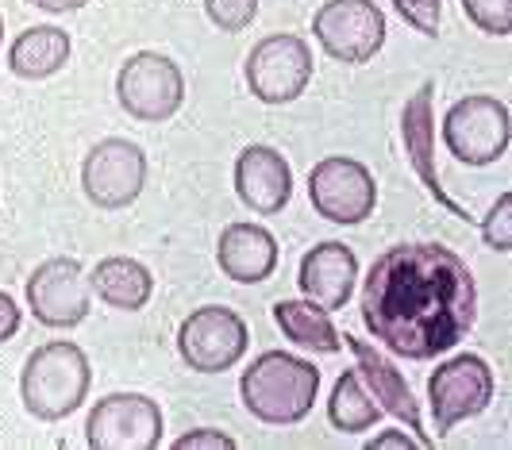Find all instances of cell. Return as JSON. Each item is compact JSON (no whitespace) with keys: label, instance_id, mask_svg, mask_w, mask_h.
Segmentation results:
<instances>
[{"label":"cell","instance_id":"4dcf8cb0","mask_svg":"<svg viewBox=\"0 0 512 450\" xmlns=\"http://www.w3.org/2000/svg\"><path fill=\"white\" fill-rule=\"evenodd\" d=\"M0 43H4V16H0Z\"/></svg>","mask_w":512,"mask_h":450},{"label":"cell","instance_id":"6da1fadb","mask_svg":"<svg viewBox=\"0 0 512 450\" xmlns=\"http://www.w3.org/2000/svg\"><path fill=\"white\" fill-rule=\"evenodd\" d=\"M474 320L478 285L451 247H389L362 281V324L397 358L432 362L459 347Z\"/></svg>","mask_w":512,"mask_h":450},{"label":"cell","instance_id":"9a60e30c","mask_svg":"<svg viewBox=\"0 0 512 450\" xmlns=\"http://www.w3.org/2000/svg\"><path fill=\"white\" fill-rule=\"evenodd\" d=\"M343 347L355 354V370H359L362 385L370 389V397L378 400V408L382 412H389V416H397L401 424L412 431V439L420 443V450L432 447V435L424 431V420H420V404H416V397H412V389L405 385V377H401V370L385 358L378 347H370L366 339H359V335H351V331H343Z\"/></svg>","mask_w":512,"mask_h":450},{"label":"cell","instance_id":"f1b7e54d","mask_svg":"<svg viewBox=\"0 0 512 450\" xmlns=\"http://www.w3.org/2000/svg\"><path fill=\"white\" fill-rule=\"evenodd\" d=\"M370 450H385V447H420L412 435H405V431H385V435H374L370 443H366Z\"/></svg>","mask_w":512,"mask_h":450},{"label":"cell","instance_id":"4fadbf2b","mask_svg":"<svg viewBox=\"0 0 512 450\" xmlns=\"http://www.w3.org/2000/svg\"><path fill=\"white\" fill-rule=\"evenodd\" d=\"M27 308L43 327H77L93 308V289L77 258H47L27 277Z\"/></svg>","mask_w":512,"mask_h":450},{"label":"cell","instance_id":"f546056e","mask_svg":"<svg viewBox=\"0 0 512 450\" xmlns=\"http://www.w3.org/2000/svg\"><path fill=\"white\" fill-rule=\"evenodd\" d=\"M31 8H43V12H77V8H85L89 0H27Z\"/></svg>","mask_w":512,"mask_h":450},{"label":"cell","instance_id":"4316f807","mask_svg":"<svg viewBox=\"0 0 512 450\" xmlns=\"http://www.w3.org/2000/svg\"><path fill=\"white\" fill-rule=\"evenodd\" d=\"M239 443L224 435V431H216V427H197V431H189V435H181L174 450H235Z\"/></svg>","mask_w":512,"mask_h":450},{"label":"cell","instance_id":"cb8c5ba5","mask_svg":"<svg viewBox=\"0 0 512 450\" xmlns=\"http://www.w3.org/2000/svg\"><path fill=\"white\" fill-rule=\"evenodd\" d=\"M205 16L220 31H247L258 16V0H205Z\"/></svg>","mask_w":512,"mask_h":450},{"label":"cell","instance_id":"9c48e42d","mask_svg":"<svg viewBox=\"0 0 512 450\" xmlns=\"http://www.w3.org/2000/svg\"><path fill=\"white\" fill-rule=\"evenodd\" d=\"M385 12L374 0H324L312 16V35L335 62L362 66L385 47Z\"/></svg>","mask_w":512,"mask_h":450},{"label":"cell","instance_id":"8992f818","mask_svg":"<svg viewBox=\"0 0 512 450\" xmlns=\"http://www.w3.org/2000/svg\"><path fill=\"white\" fill-rule=\"evenodd\" d=\"M497 397V377L482 354H455L428 377V400L436 416V439L451 435L455 424L482 416Z\"/></svg>","mask_w":512,"mask_h":450},{"label":"cell","instance_id":"603a6c76","mask_svg":"<svg viewBox=\"0 0 512 450\" xmlns=\"http://www.w3.org/2000/svg\"><path fill=\"white\" fill-rule=\"evenodd\" d=\"M462 12L486 35H512V0H462Z\"/></svg>","mask_w":512,"mask_h":450},{"label":"cell","instance_id":"3957f363","mask_svg":"<svg viewBox=\"0 0 512 450\" xmlns=\"http://www.w3.org/2000/svg\"><path fill=\"white\" fill-rule=\"evenodd\" d=\"M89 385H93V370H89V358L77 343H47V347L31 350L24 362V377H20V397L24 408L43 420H66L70 412H77L85 397H89Z\"/></svg>","mask_w":512,"mask_h":450},{"label":"cell","instance_id":"ba28073f","mask_svg":"<svg viewBox=\"0 0 512 450\" xmlns=\"http://www.w3.org/2000/svg\"><path fill=\"white\" fill-rule=\"evenodd\" d=\"M308 200H312L316 216H324L332 224L355 227L366 216H374L378 181L359 158L328 154L308 170Z\"/></svg>","mask_w":512,"mask_h":450},{"label":"cell","instance_id":"ac0fdd59","mask_svg":"<svg viewBox=\"0 0 512 450\" xmlns=\"http://www.w3.org/2000/svg\"><path fill=\"white\" fill-rule=\"evenodd\" d=\"M216 266L239 285H258L278 270V239L258 224H228L216 243Z\"/></svg>","mask_w":512,"mask_h":450},{"label":"cell","instance_id":"484cf974","mask_svg":"<svg viewBox=\"0 0 512 450\" xmlns=\"http://www.w3.org/2000/svg\"><path fill=\"white\" fill-rule=\"evenodd\" d=\"M393 8L401 12V20H405L412 31H420V35H428V39H436L439 35L443 0H393Z\"/></svg>","mask_w":512,"mask_h":450},{"label":"cell","instance_id":"83f0119b","mask_svg":"<svg viewBox=\"0 0 512 450\" xmlns=\"http://www.w3.org/2000/svg\"><path fill=\"white\" fill-rule=\"evenodd\" d=\"M20 331V304L0 289V343H8Z\"/></svg>","mask_w":512,"mask_h":450},{"label":"cell","instance_id":"e0dca14e","mask_svg":"<svg viewBox=\"0 0 512 450\" xmlns=\"http://www.w3.org/2000/svg\"><path fill=\"white\" fill-rule=\"evenodd\" d=\"M235 193L258 216H278L293 197V170L274 147L251 143L235 158Z\"/></svg>","mask_w":512,"mask_h":450},{"label":"cell","instance_id":"30bf717a","mask_svg":"<svg viewBox=\"0 0 512 450\" xmlns=\"http://www.w3.org/2000/svg\"><path fill=\"white\" fill-rule=\"evenodd\" d=\"M243 77L262 104H293L312 81V47L301 35H266L247 54Z\"/></svg>","mask_w":512,"mask_h":450},{"label":"cell","instance_id":"52a82bcc","mask_svg":"<svg viewBox=\"0 0 512 450\" xmlns=\"http://www.w3.org/2000/svg\"><path fill=\"white\" fill-rule=\"evenodd\" d=\"M251 343L247 320L224 308V304H205L197 312H189L178 327V354L181 362L197 374H224L231 370Z\"/></svg>","mask_w":512,"mask_h":450},{"label":"cell","instance_id":"7c38bea8","mask_svg":"<svg viewBox=\"0 0 512 450\" xmlns=\"http://www.w3.org/2000/svg\"><path fill=\"white\" fill-rule=\"evenodd\" d=\"M143 185H147V154H143L139 143L101 139L85 154L81 189H85L89 204H97L104 212L128 208L131 200L143 193Z\"/></svg>","mask_w":512,"mask_h":450},{"label":"cell","instance_id":"277c9868","mask_svg":"<svg viewBox=\"0 0 512 450\" xmlns=\"http://www.w3.org/2000/svg\"><path fill=\"white\" fill-rule=\"evenodd\" d=\"M116 100L139 124H166L185 100V74L174 58L158 50H139L116 74Z\"/></svg>","mask_w":512,"mask_h":450},{"label":"cell","instance_id":"5b68a950","mask_svg":"<svg viewBox=\"0 0 512 450\" xmlns=\"http://www.w3.org/2000/svg\"><path fill=\"white\" fill-rule=\"evenodd\" d=\"M512 139L509 104L497 97H462L443 116V143L462 166H493Z\"/></svg>","mask_w":512,"mask_h":450},{"label":"cell","instance_id":"44dd1931","mask_svg":"<svg viewBox=\"0 0 512 450\" xmlns=\"http://www.w3.org/2000/svg\"><path fill=\"white\" fill-rule=\"evenodd\" d=\"M274 324L282 327L285 339H293L297 347H308L316 354H339L343 335L335 331L332 316L324 308H316L312 300H278L274 304Z\"/></svg>","mask_w":512,"mask_h":450},{"label":"cell","instance_id":"d6986e66","mask_svg":"<svg viewBox=\"0 0 512 450\" xmlns=\"http://www.w3.org/2000/svg\"><path fill=\"white\" fill-rule=\"evenodd\" d=\"M66 62H70V35L54 24L27 27L8 47V70L24 81L54 77Z\"/></svg>","mask_w":512,"mask_h":450},{"label":"cell","instance_id":"7402d4cb","mask_svg":"<svg viewBox=\"0 0 512 450\" xmlns=\"http://www.w3.org/2000/svg\"><path fill=\"white\" fill-rule=\"evenodd\" d=\"M382 408L378 400L370 397V389L362 385L359 370H347V374L335 381L332 400H328V420L335 431H370L378 424Z\"/></svg>","mask_w":512,"mask_h":450},{"label":"cell","instance_id":"2e32d148","mask_svg":"<svg viewBox=\"0 0 512 450\" xmlns=\"http://www.w3.org/2000/svg\"><path fill=\"white\" fill-rule=\"evenodd\" d=\"M355 281H359V258L347 243H335V239L308 250L301 258V270H297V285H301L305 300H312L324 312L347 308Z\"/></svg>","mask_w":512,"mask_h":450},{"label":"cell","instance_id":"5bb4252c","mask_svg":"<svg viewBox=\"0 0 512 450\" xmlns=\"http://www.w3.org/2000/svg\"><path fill=\"white\" fill-rule=\"evenodd\" d=\"M401 139H405V154H409L412 170L420 177V185L436 197V204H443L451 216L459 220H474L459 200L447 197V189L439 185L436 170V81H424L409 100H405V112H401Z\"/></svg>","mask_w":512,"mask_h":450},{"label":"cell","instance_id":"d4e9b609","mask_svg":"<svg viewBox=\"0 0 512 450\" xmlns=\"http://www.w3.org/2000/svg\"><path fill=\"white\" fill-rule=\"evenodd\" d=\"M482 239H486V247L501 250V254L512 250V197L509 193H501L497 204L489 208V216L482 220Z\"/></svg>","mask_w":512,"mask_h":450},{"label":"cell","instance_id":"8fae6325","mask_svg":"<svg viewBox=\"0 0 512 450\" xmlns=\"http://www.w3.org/2000/svg\"><path fill=\"white\" fill-rule=\"evenodd\" d=\"M93 450H154L162 443V408L143 393H108L85 420Z\"/></svg>","mask_w":512,"mask_h":450},{"label":"cell","instance_id":"ffe728a7","mask_svg":"<svg viewBox=\"0 0 512 450\" xmlns=\"http://www.w3.org/2000/svg\"><path fill=\"white\" fill-rule=\"evenodd\" d=\"M89 289H93L104 304H112V308L139 312V308H147V300H151L154 277L139 258L112 254V258H101L97 270L89 274Z\"/></svg>","mask_w":512,"mask_h":450},{"label":"cell","instance_id":"7a4b0ae2","mask_svg":"<svg viewBox=\"0 0 512 450\" xmlns=\"http://www.w3.org/2000/svg\"><path fill=\"white\" fill-rule=\"evenodd\" d=\"M320 393V370L285 350H266L239 377L243 408L258 424L289 427L301 424Z\"/></svg>","mask_w":512,"mask_h":450}]
</instances>
